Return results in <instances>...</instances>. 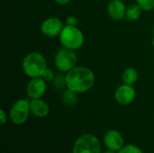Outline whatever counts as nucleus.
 Wrapping results in <instances>:
<instances>
[{
  "mask_svg": "<svg viewBox=\"0 0 154 153\" xmlns=\"http://www.w3.org/2000/svg\"><path fill=\"white\" fill-rule=\"evenodd\" d=\"M30 113V102L26 99H19L13 104L9 112V117L13 124L20 125L27 121Z\"/></svg>",
  "mask_w": 154,
  "mask_h": 153,
  "instance_id": "6",
  "label": "nucleus"
},
{
  "mask_svg": "<svg viewBox=\"0 0 154 153\" xmlns=\"http://www.w3.org/2000/svg\"><path fill=\"white\" fill-rule=\"evenodd\" d=\"M53 87L57 89H61L63 87H66V79H65V77H63L62 75H58V76H55L53 81Z\"/></svg>",
  "mask_w": 154,
  "mask_h": 153,
  "instance_id": "18",
  "label": "nucleus"
},
{
  "mask_svg": "<svg viewBox=\"0 0 154 153\" xmlns=\"http://www.w3.org/2000/svg\"><path fill=\"white\" fill-rule=\"evenodd\" d=\"M104 143L107 150L117 152L125 146V139L117 130H109L104 135Z\"/></svg>",
  "mask_w": 154,
  "mask_h": 153,
  "instance_id": "10",
  "label": "nucleus"
},
{
  "mask_svg": "<svg viewBox=\"0 0 154 153\" xmlns=\"http://www.w3.org/2000/svg\"><path fill=\"white\" fill-rule=\"evenodd\" d=\"M103 153H117L116 151H110V150H107L106 151H105V152Z\"/></svg>",
  "mask_w": 154,
  "mask_h": 153,
  "instance_id": "23",
  "label": "nucleus"
},
{
  "mask_svg": "<svg viewBox=\"0 0 154 153\" xmlns=\"http://www.w3.org/2000/svg\"><path fill=\"white\" fill-rule=\"evenodd\" d=\"M78 61L77 54L73 50L61 48L57 50L54 56V64L57 69L62 73H68L76 67Z\"/></svg>",
  "mask_w": 154,
  "mask_h": 153,
  "instance_id": "4",
  "label": "nucleus"
},
{
  "mask_svg": "<svg viewBox=\"0 0 154 153\" xmlns=\"http://www.w3.org/2000/svg\"><path fill=\"white\" fill-rule=\"evenodd\" d=\"M138 79V72L134 68L129 67L125 69L122 74V80L124 84L134 85Z\"/></svg>",
  "mask_w": 154,
  "mask_h": 153,
  "instance_id": "14",
  "label": "nucleus"
},
{
  "mask_svg": "<svg viewBox=\"0 0 154 153\" xmlns=\"http://www.w3.org/2000/svg\"><path fill=\"white\" fill-rule=\"evenodd\" d=\"M117 153H143L142 149L134 144H127L125 145Z\"/></svg>",
  "mask_w": 154,
  "mask_h": 153,
  "instance_id": "17",
  "label": "nucleus"
},
{
  "mask_svg": "<svg viewBox=\"0 0 154 153\" xmlns=\"http://www.w3.org/2000/svg\"><path fill=\"white\" fill-rule=\"evenodd\" d=\"M7 121V115L5 112L4 109H1L0 110V124L1 125H4Z\"/></svg>",
  "mask_w": 154,
  "mask_h": 153,
  "instance_id": "21",
  "label": "nucleus"
},
{
  "mask_svg": "<svg viewBox=\"0 0 154 153\" xmlns=\"http://www.w3.org/2000/svg\"><path fill=\"white\" fill-rule=\"evenodd\" d=\"M136 4L140 5V7L145 11L149 12L154 9V0H135Z\"/></svg>",
  "mask_w": 154,
  "mask_h": 153,
  "instance_id": "16",
  "label": "nucleus"
},
{
  "mask_svg": "<svg viewBox=\"0 0 154 153\" xmlns=\"http://www.w3.org/2000/svg\"><path fill=\"white\" fill-rule=\"evenodd\" d=\"M53 1L60 5H65L67 4H69L71 0H53Z\"/></svg>",
  "mask_w": 154,
  "mask_h": 153,
  "instance_id": "22",
  "label": "nucleus"
},
{
  "mask_svg": "<svg viewBox=\"0 0 154 153\" xmlns=\"http://www.w3.org/2000/svg\"><path fill=\"white\" fill-rule=\"evenodd\" d=\"M78 23V18L74 15H69L66 19V24L71 25V26H77Z\"/></svg>",
  "mask_w": 154,
  "mask_h": 153,
  "instance_id": "20",
  "label": "nucleus"
},
{
  "mask_svg": "<svg viewBox=\"0 0 154 153\" xmlns=\"http://www.w3.org/2000/svg\"><path fill=\"white\" fill-rule=\"evenodd\" d=\"M42 78L46 82H51V81H53V79H54V78H55V75H54V73H53V71H52L51 69H50L47 68V69H45L44 73L42 74Z\"/></svg>",
  "mask_w": 154,
  "mask_h": 153,
  "instance_id": "19",
  "label": "nucleus"
},
{
  "mask_svg": "<svg viewBox=\"0 0 154 153\" xmlns=\"http://www.w3.org/2000/svg\"><path fill=\"white\" fill-rule=\"evenodd\" d=\"M66 87L75 93L80 94L88 91L95 83L94 72L87 67H75L66 76Z\"/></svg>",
  "mask_w": 154,
  "mask_h": 153,
  "instance_id": "1",
  "label": "nucleus"
},
{
  "mask_svg": "<svg viewBox=\"0 0 154 153\" xmlns=\"http://www.w3.org/2000/svg\"><path fill=\"white\" fill-rule=\"evenodd\" d=\"M30 109L31 113L38 118L46 117L50 113L49 105L42 98L32 99L30 101Z\"/></svg>",
  "mask_w": 154,
  "mask_h": 153,
  "instance_id": "12",
  "label": "nucleus"
},
{
  "mask_svg": "<svg viewBox=\"0 0 154 153\" xmlns=\"http://www.w3.org/2000/svg\"><path fill=\"white\" fill-rule=\"evenodd\" d=\"M126 6L122 0H111L107 5L108 15L115 21H120L125 17Z\"/></svg>",
  "mask_w": 154,
  "mask_h": 153,
  "instance_id": "11",
  "label": "nucleus"
},
{
  "mask_svg": "<svg viewBox=\"0 0 154 153\" xmlns=\"http://www.w3.org/2000/svg\"><path fill=\"white\" fill-rule=\"evenodd\" d=\"M60 42L64 48L70 50H78L84 43V34L77 26L64 25L59 35Z\"/></svg>",
  "mask_w": 154,
  "mask_h": 153,
  "instance_id": "3",
  "label": "nucleus"
},
{
  "mask_svg": "<svg viewBox=\"0 0 154 153\" xmlns=\"http://www.w3.org/2000/svg\"><path fill=\"white\" fill-rule=\"evenodd\" d=\"M46 81L42 78H32L26 86V94L31 99L42 98L46 92Z\"/></svg>",
  "mask_w": 154,
  "mask_h": 153,
  "instance_id": "9",
  "label": "nucleus"
},
{
  "mask_svg": "<svg viewBox=\"0 0 154 153\" xmlns=\"http://www.w3.org/2000/svg\"><path fill=\"white\" fill-rule=\"evenodd\" d=\"M72 153H101V143L97 136L85 133L76 140Z\"/></svg>",
  "mask_w": 154,
  "mask_h": 153,
  "instance_id": "5",
  "label": "nucleus"
},
{
  "mask_svg": "<svg viewBox=\"0 0 154 153\" xmlns=\"http://www.w3.org/2000/svg\"><path fill=\"white\" fill-rule=\"evenodd\" d=\"M136 92L133 85L123 84L117 87L115 92V99L121 106H128L132 104L135 98Z\"/></svg>",
  "mask_w": 154,
  "mask_h": 153,
  "instance_id": "7",
  "label": "nucleus"
},
{
  "mask_svg": "<svg viewBox=\"0 0 154 153\" xmlns=\"http://www.w3.org/2000/svg\"><path fill=\"white\" fill-rule=\"evenodd\" d=\"M143 11V10L140 7L139 5H137V4L130 5L128 7H126L125 18H126L128 21H131V22L137 21V20L141 17Z\"/></svg>",
  "mask_w": 154,
  "mask_h": 153,
  "instance_id": "13",
  "label": "nucleus"
},
{
  "mask_svg": "<svg viewBox=\"0 0 154 153\" xmlns=\"http://www.w3.org/2000/svg\"><path fill=\"white\" fill-rule=\"evenodd\" d=\"M61 99L65 106H73L78 102V93H75L67 88V90L63 92Z\"/></svg>",
  "mask_w": 154,
  "mask_h": 153,
  "instance_id": "15",
  "label": "nucleus"
},
{
  "mask_svg": "<svg viewBox=\"0 0 154 153\" xmlns=\"http://www.w3.org/2000/svg\"><path fill=\"white\" fill-rule=\"evenodd\" d=\"M64 24L60 18L50 17L44 20L41 24V32L47 37H56L61 32Z\"/></svg>",
  "mask_w": 154,
  "mask_h": 153,
  "instance_id": "8",
  "label": "nucleus"
},
{
  "mask_svg": "<svg viewBox=\"0 0 154 153\" xmlns=\"http://www.w3.org/2000/svg\"><path fill=\"white\" fill-rule=\"evenodd\" d=\"M152 46H153V48H154V38H153V40H152Z\"/></svg>",
  "mask_w": 154,
  "mask_h": 153,
  "instance_id": "24",
  "label": "nucleus"
},
{
  "mask_svg": "<svg viewBox=\"0 0 154 153\" xmlns=\"http://www.w3.org/2000/svg\"><path fill=\"white\" fill-rule=\"evenodd\" d=\"M22 69L23 73L31 78L42 77L47 69L46 59L40 52H31L23 58Z\"/></svg>",
  "mask_w": 154,
  "mask_h": 153,
  "instance_id": "2",
  "label": "nucleus"
}]
</instances>
